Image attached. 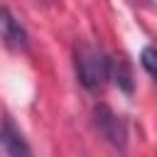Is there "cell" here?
Wrapping results in <instances>:
<instances>
[{
	"instance_id": "obj_5",
	"label": "cell",
	"mask_w": 157,
	"mask_h": 157,
	"mask_svg": "<svg viewBox=\"0 0 157 157\" xmlns=\"http://www.w3.org/2000/svg\"><path fill=\"white\" fill-rule=\"evenodd\" d=\"M110 81L118 83L120 91L132 93V71L123 56H110Z\"/></svg>"
},
{
	"instance_id": "obj_2",
	"label": "cell",
	"mask_w": 157,
	"mask_h": 157,
	"mask_svg": "<svg viewBox=\"0 0 157 157\" xmlns=\"http://www.w3.org/2000/svg\"><path fill=\"white\" fill-rule=\"evenodd\" d=\"M93 125L113 147L125 150V145H128V128L120 120V115H115L108 105L101 103V105L93 108Z\"/></svg>"
},
{
	"instance_id": "obj_6",
	"label": "cell",
	"mask_w": 157,
	"mask_h": 157,
	"mask_svg": "<svg viewBox=\"0 0 157 157\" xmlns=\"http://www.w3.org/2000/svg\"><path fill=\"white\" fill-rule=\"evenodd\" d=\"M140 64H142V69H145L152 78H157V49H155V47H145V49H142Z\"/></svg>"
},
{
	"instance_id": "obj_1",
	"label": "cell",
	"mask_w": 157,
	"mask_h": 157,
	"mask_svg": "<svg viewBox=\"0 0 157 157\" xmlns=\"http://www.w3.org/2000/svg\"><path fill=\"white\" fill-rule=\"evenodd\" d=\"M74 66L83 88L101 91L105 81H110V54L91 42L74 44Z\"/></svg>"
},
{
	"instance_id": "obj_3",
	"label": "cell",
	"mask_w": 157,
	"mask_h": 157,
	"mask_svg": "<svg viewBox=\"0 0 157 157\" xmlns=\"http://www.w3.org/2000/svg\"><path fill=\"white\" fill-rule=\"evenodd\" d=\"M0 147L7 157H32V150H29L22 130L12 123L10 115L0 118Z\"/></svg>"
},
{
	"instance_id": "obj_4",
	"label": "cell",
	"mask_w": 157,
	"mask_h": 157,
	"mask_svg": "<svg viewBox=\"0 0 157 157\" xmlns=\"http://www.w3.org/2000/svg\"><path fill=\"white\" fill-rule=\"evenodd\" d=\"M0 39L10 49H27V32L7 7H0Z\"/></svg>"
}]
</instances>
